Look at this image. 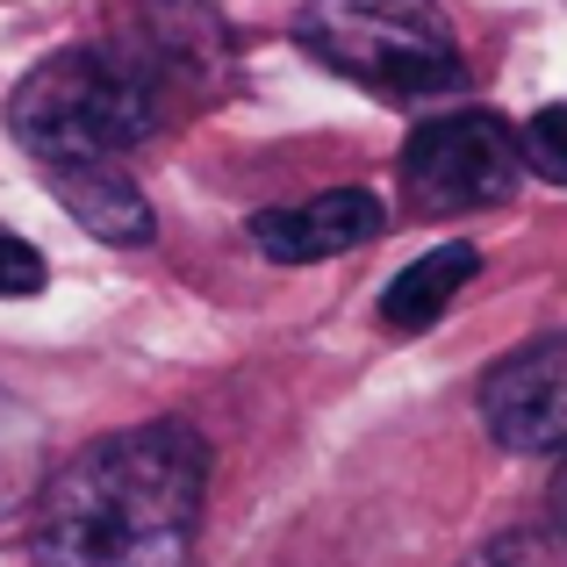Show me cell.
<instances>
[{
    "label": "cell",
    "mask_w": 567,
    "mask_h": 567,
    "mask_svg": "<svg viewBox=\"0 0 567 567\" xmlns=\"http://www.w3.org/2000/svg\"><path fill=\"white\" fill-rule=\"evenodd\" d=\"M208 496V445L194 424H130L80 445L43 482L29 517L37 567H187Z\"/></svg>",
    "instance_id": "obj_1"
},
{
    "label": "cell",
    "mask_w": 567,
    "mask_h": 567,
    "mask_svg": "<svg viewBox=\"0 0 567 567\" xmlns=\"http://www.w3.org/2000/svg\"><path fill=\"white\" fill-rule=\"evenodd\" d=\"M166 101L123 43L58 51L8 94V130L22 152L51 158H130L158 137Z\"/></svg>",
    "instance_id": "obj_2"
},
{
    "label": "cell",
    "mask_w": 567,
    "mask_h": 567,
    "mask_svg": "<svg viewBox=\"0 0 567 567\" xmlns=\"http://www.w3.org/2000/svg\"><path fill=\"white\" fill-rule=\"evenodd\" d=\"M295 37L331 72L388 101H431L467 86L453 22L431 0H302Z\"/></svg>",
    "instance_id": "obj_3"
},
{
    "label": "cell",
    "mask_w": 567,
    "mask_h": 567,
    "mask_svg": "<svg viewBox=\"0 0 567 567\" xmlns=\"http://www.w3.org/2000/svg\"><path fill=\"white\" fill-rule=\"evenodd\" d=\"M525 181V144L503 115L488 109H453L410 130L402 144V194L424 216H467V208L511 202Z\"/></svg>",
    "instance_id": "obj_4"
},
{
    "label": "cell",
    "mask_w": 567,
    "mask_h": 567,
    "mask_svg": "<svg viewBox=\"0 0 567 567\" xmlns=\"http://www.w3.org/2000/svg\"><path fill=\"white\" fill-rule=\"evenodd\" d=\"M482 424L503 453H567V331L532 338L488 367Z\"/></svg>",
    "instance_id": "obj_5"
},
{
    "label": "cell",
    "mask_w": 567,
    "mask_h": 567,
    "mask_svg": "<svg viewBox=\"0 0 567 567\" xmlns=\"http://www.w3.org/2000/svg\"><path fill=\"white\" fill-rule=\"evenodd\" d=\"M123 51L137 58L144 80L158 86V101L173 109V94L181 101L216 94L237 43H230V29H223V14L208 8V0H144Z\"/></svg>",
    "instance_id": "obj_6"
},
{
    "label": "cell",
    "mask_w": 567,
    "mask_h": 567,
    "mask_svg": "<svg viewBox=\"0 0 567 567\" xmlns=\"http://www.w3.org/2000/svg\"><path fill=\"white\" fill-rule=\"evenodd\" d=\"M381 230H388V208H381V194H367V187H331V194H309V202H295V208H259V216H251V245L274 266L338 259V251L374 245Z\"/></svg>",
    "instance_id": "obj_7"
},
{
    "label": "cell",
    "mask_w": 567,
    "mask_h": 567,
    "mask_svg": "<svg viewBox=\"0 0 567 567\" xmlns=\"http://www.w3.org/2000/svg\"><path fill=\"white\" fill-rule=\"evenodd\" d=\"M43 181L72 208V223H80L86 237H101V245H144L152 223H158L123 158H51Z\"/></svg>",
    "instance_id": "obj_8"
},
{
    "label": "cell",
    "mask_w": 567,
    "mask_h": 567,
    "mask_svg": "<svg viewBox=\"0 0 567 567\" xmlns=\"http://www.w3.org/2000/svg\"><path fill=\"white\" fill-rule=\"evenodd\" d=\"M482 274V251L474 245H439L424 259H410L381 295V323L388 331H431V323L453 309V295Z\"/></svg>",
    "instance_id": "obj_9"
},
{
    "label": "cell",
    "mask_w": 567,
    "mask_h": 567,
    "mask_svg": "<svg viewBox=\"0 0 567 567\" xmlns=\"http://www.w3.org/2000/svg\"><path fill=\"white\" fill-rule=\"evenodd\" d=\"M460 567H567V525H511L482 539Z\"/></svg>",
    "instance_id": "obj_10"
},
{
    "label": "cell",
    "mask_w": 567,
    "mask_h": 567,
    "mask_svg": "<svg viewBox=\"0 0 567 567\" xmlns=\"http://www.w3.org/2000/svg\"><path fill=\"white\" fill-rule=\"evenodd\" d=\"M517 144H525V173L567 187V101H554V109L532 115V123L517 130Z\"/></svg>",
    "instance_id": "obj_11"
},
{
    "label": "cell",
    "mask_w": 567,
    "mask_h": 567,
    "mask_svg": "<svg viewBox=\"0 0 567 567\" xmlns=\"http://www.w3.org/2000/svg\"><path fill=\"white\" fill-rule=\"evenodd\" d=\"M43 280H51L43 251L29 245V237L0 230V302H29V295H43Z\"/></svg>",
    "instance_id": "obj_12"
},
{
    "label": "cell",
    "mask_w": 567,
    "mask_h": 567,
    "mask_svg": "<svg viewBox=\"0 0 567 567\" xmlns=\"http://www.w3.org/2000/svg\"><path fill=\"white\" fill-rule=\"evenodd\" d=\"M29 453H37V431L0 395V503H14V488H22V474H29Z\"/></svg>",
    "instance_id": "obj_13"
},
{
    "label": "cell",
    "mask_w": 567,
    "mask_h": 567,
    "mask_svg": "<svg viewBox=\"0 0 567 567\" xmlns=\"http://www.w3.org/2000/svg\"><path fill=\"white\" fill-rule=\"evenodd\" d=\"M554 525H567V460H560V482H554Z\"/></svg>",
    "instance_id": "obj_14"
}]
</instances>
